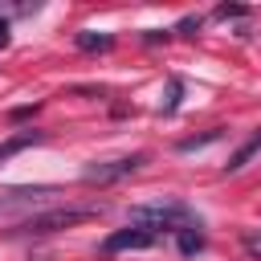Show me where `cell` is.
I'll return each mask as SVG.
<instances>
[{"label": "cell", "instance_id": "4", "mask_svg": "<svg viewBox=\"0 0 261 261\" xmlns=\"http://www.w3.org/2000/svg\"><path fill=\"white\" fill-rule=\"evenodd\" d=\"M151 245H155V232H147V228L130 224V228L110 232V237L102 241V253H126V249H151Z\"/></svg>", "mask_w": 261, "mask_h": 261}, {"label": "cell", "instance_id": "10", "mask_svg": "<svg viewBox=\"0 0 261 261\" xmlns=\"http://www.w3.org/2000/svg\"><path fill=\"white\" fill-rule=\"evenodd\" d=\"M179 94H184V86H179V77H171V82H167V102H163V110H167V114L179 106Z\"/></svg>", "mask_w": 261, "mask_h": 261}, {"label": "cell", "instance_id": "11", "mask_svg": "<svg viewBox=\"0 0 261 261\" xmlns=\"http://www.w3.org/2000/svg\"><path fill=\"white\" fill-rule=\"evenodd\" d=\"M241 245H245V253H249L253 261H261V232H245Z\"/></svg>", "mask_w": 261, "mask_h": 261}, {"label": "cell", "instance_id": "13", "mask_svg": "<svg viewBox=\"0 0 261 261\" xmlns=\"http://www.w3.org/2000/svg\"><path fill=\"white\" fill-rule=\"evenodd\" d=\"M179 29H184L188 37H196V29H200V16H184V20H179Z\"/></svg>", "mask_w": 261, "mask_h": 261}, {"label": "cell", "instance_id": "2", "mask_svg": "<svg viewBox=\"0 0 261 261\" xmlns=\"http://www.w3.org/2000/svg\"><path fill=\"white\" fill-rule=\"evenodd\" d=\"M94 216H98V208H53V212H37V216H29L16 232H33V237H41V232H57V228L86 224V220H94Z\"/></svg>", "mask_w": 261, "mask_h": 261}, {"label": "cell", "instance_id": "3", "mask_svg": "<svg viewBox=\"0 0 261 261\" xmlns=\"http://www.w3.org/2000/svg\"><path fill=\"white\" fill-rule=\"evenodd\" d=\"M147 163V155L139 151V155H122V159H110V163H90L86 167V184H114V179H122V175H130V171H139Z\"/></svg>", "mask_w": 261, "mask_h": 261}, {"label": "cell", "instance_id": "9", "mask_svg": "<svg viewBox=\"0 0 261 261\" xmlns=\"http://www.w3.org/2000/svg\"><path fill=\"white\" fill-rule=\"evenodd\" d=\"M220 135H224V130H220V126H212L208 135H196V139H184V143H179V151H184V155H192V151H200V147H208V143H216Z\"/></svg>", "mask_w": 261, "mask_h": 261}, {"label": "cell", "instance_id": "12", "mask_svg": "<svg viewBox=\"0 0 261 261\" xmlns=\"http://www.w3.org/2000/svg\"><path fill=\"white\" fill-rule=\"evenodd\" d=\"M216 16H220V20H228V16L237 20V16H245V8H241V4H220V8H216Z\"/></svg>", "mask_w": 261, "mask_h": 261}, {"label": "cell", "instance_id": "7", "mask_svg": "<svg viewBox=\"0 0 261 261\" xmlns=\"http://www.w3.org/2000/svg\"><path fill=\"white\" fill-rule=\"evenodd\" d=\"M175 241H179V253H188V257L204 249V232H200V224H196V228H179Z\"/></svg>", "mask_w": 261, "mask_h": 261}, {"label": "cell", "instance_id": "6", "mask_svg": "<svg viewBox=\"0 0 261 261\" xmlns=\"http://www.w3.org/2000/svg\"><path fill=\"white\" fill-rule=\"evenodd\" d=\"M114 45V37L110 33H77V49H86V53H98V49H110Z\"/></svg>", "mask_w": 261, "mask_h": 261}, {"label": "cell", "instance_id": "1", "mask_svg": "<svg viewBox=\"0 0 261 261\" xmlns=\"http://www.w3.org/2000/svg\"><path fill=\"white\" fill-rule=\"evenodd\" d=\"M130 224H139V228H167V232H179V228H196L200 220H196V212L192 208H184V204H139V208H130Z\"/></svg>", "mask_w": 261, "mask_h": 261}, {"label": "cell", "instance_id": "14", "mask_svg": "<svg viewBox=\"0 0 261 261\" xmlns=\"http://www.w3.org/2000/svg\"><path fill=\"white\" fill-rule=\"evenodd\" d=\"M8 45V20H0V49Z\"/></svg>", "mask_w": 261, "mask_h": 261}, {"label": "cell", "instance_id": "5", "mask_svg": "<svg viewBox=\"0 0 261 261\" xmlns=\"http://www.w3.org/2000/svg\"><path fill=\"white\" fill-rule=\"evenodd\" d=\"M37 143H45V135H41V130H24V135H12L8 143H0V163H4V159H12V155H20L24 147H37Z\"/></svg>", "mask_w": 261, "mask_h": 261}, {"label": "cell", "instance_id": "8", "mask_svg": "<svg viewBox=\"0 0 261 261\" xmlns=\"http://www.w3.org/2000/svg\"><path fill=\"white\" fill-rule=\"evenodd\" d=\"M257 151H261V135H253V139H249V143H245V147H241V151H237V155L224 163V171H241V167H245V163H249Z\"/></svg>", "mask_w": 261, "mask_h": 261}]
</instances>
